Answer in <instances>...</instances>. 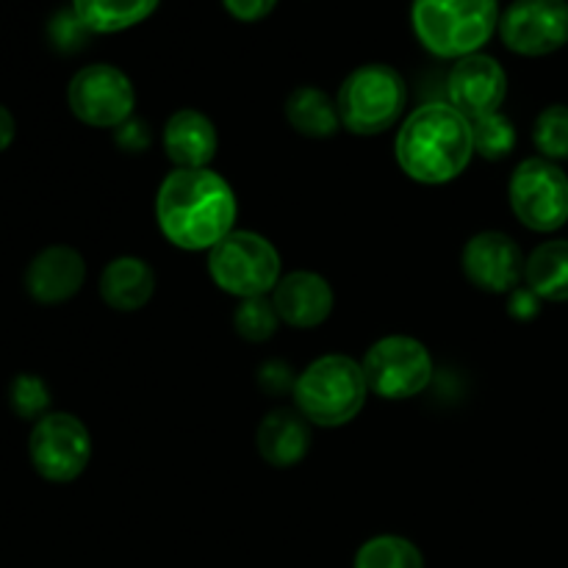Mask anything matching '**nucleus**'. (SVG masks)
I'll return each mask as SVG.
<instances>
[{
  "label": "nucleus",
  "mask_w": 568,
  "mask_h": 568,
  "mask_svg": "<svg viewBox=\"0 0 568 568\" xmlns=\"http://www.w3.org/2000/svg\"><path fill=\"white\" fill-rule=\"evenodd\" d=\"M161 233L181 250H211L233 231L236 197L214 170H175L155 197Z\"/></svg>",
  "instance_id": "f257e3e1"
},
{
  "label": "nucleus",
  "mask_w": 568,
  "mask_h": 568,
  "mask_svg": "<svg viewBox=\"0 0 568 568\" xmlns=\"http://www.w3.org/2000/svg\"><path fill=\"white\" fill-rule=\"evenodd\" d=\"M397 161L419 183H449L469 166L475 155L469 116L449 103H425L403 122L397 133Z\"/></svg>",
  "instance_id": "f03ea898"
},
{
  "label": "nucleus",
  "mask_w": 568,
  "mask_h": 568,
  "mask_svg": "<svg viewBox=\"0 0 568 568\" xmlns=\"http://www.w3.org/2000/svg\"><path fill=\"white\" fill-rule=\"evenodd\" d=\"M499 0H414L410 26L422 48L438 59L480 53L499 28Z\"/></svg>",
  "instance_id": "7ed1b4c3"
},
{
  "label": "nucleus",
  "mask_w": 568,
  "mask_h": 568,
  "mask_svg": "<svg viewBox=\"0 0 568 568\" xmlns=\"http://www.w3.org/2000/svg\"><path fill=\"white\" fill-rule=\"evenodd\" d=\"M364 366L347 355H322L294 381L297 410L320 427H342L361 414L366 403Z\"/></svg>",
  "instance_id": "20e7f679"
},
{
  "label": "nucleus",
  "mask_w": 568,
  "mask_h": 568,
  "mask_svg": "<svg viewBox=\"0 0 568 568\" xmlns=\"http://www.w3.org/2000/svg\"><path fill=\"white\" fill-rule=\"evenodd\" d=\"M408 103L405 78L392 64H361L338 87V116L347 131L375 136L388 131Z\"/></svg>",
  "instance_id": "39448f33"
},
{
  "label": "nucleus",
  "mask_w": 568,
  "mask_h": 568,
  "mask_svg": "<svg viewBox=\"0 0 568 568\" xmlns=\"http://www.w3.org/2000/svg\"><path fill=\"white\" fill-rule=\"evenodd\" d=\"M209 272L233 297H266L281 283V255L258 233L231 231L209 250Z\"/></svg>",
  "instance_id": "423d86ee"
},
{
  "label": "nucleus",
  "mask_w": 568,
  "mask_h": 568,
  "mask_svg": "<svg viewBox=\"0 0 568 568\" xmlns=\"http://www.w3.org/2000/svg\"><path fill=\"white\" fill-rule=\"evenodd\" d=\"M510 209L521 225L552 233L568 222V175L549 159H525L510 175Z\"/></svg>",
  "instance_id": "0eeeda50"
},
{
  "label": "nucleus",
  "mask_w": 568,
  "mask_h": 568,
  "mask_svg": "<svg viewBox=\"0 0 568 568\" xmlns=\"http://www.w3.org/2000/svg\"><path fill=\"white\" fill-rule=\"evenodd\" d=\"M33 471L48 483H72L92 460V436L72 414H44L28 436Z\"/></svg>",
  "instance_id": "6e6552de"
},
{
  "label": "nucleus",
  "mask_w": 568,
  "mask_h": 568,
  "mask_svg": "<svg viewBox=\"0 0 568 568\" xmlns=\"http://www.w3.org/2000/svg\"><path fill=\"white\" fill-rule=\"evenodd\" d=\"M366 386L383 399H410L433 381V358L422 342L410 336H386L375 342L361 361Z\"/></svg>",
  "instance_id": "1a4fd4ad"
},
{
  "label": "nucleus",
  "mask_w": 568,
  "mask_h": 568,
  "mask_svg": "<svg viewBox=\"0 0 568 568\" xmlns=\"http://www.w3.org/2000/svg\"><path fill=\"white\" fill-rule=\"evenodd\" d=\"M70 111L92 128H120L136 109V89L131 78L114 64H87L72 75L67 87Z\"/></svg>",
  "instance_id": "9d476101"
},
{
  "label": "nucleus",
  "mask_w": 568,
  "mask_h": 568,
  "mask_svg": "<svg viewBox=\"0 0 568 568\" xmlns=\"http://www.w3.org/2000/svg\"><path fill=\"white\" fill-rule=\"evenodd\" d=\"M497 31L516 55L558 53L568 44V0H514L499 14Z\"/></svg>",
  "instance_id": "9b49d317"
},
{
  "label": "nucleus",
  "mask_w": 568,
  "mask_h": 568,
  "mask_svg": "<svg viewBox=\"0 0 568 568\" xmlns=\"http://www.w3.org/2000/svg\"><path fill=\"white\" fill-rule=\"evenodd\" d=\"M464 264L466 277L475 283L483 292L508 294L516 292V286L525 277V255H521L519 244L499 231H483L471 236L464 247Z\"/></svg>",
  "instance_id": "f8f14e48"
},
{
  "label": "nucleus",
  "mask_w": 568,
  "mask_h": 568,
  "mask_svg": "<svg viewBox=\"0 0 568 568\" xmlns=\"http://www.w3.org/2000/svg\"><path fill=\"white\" fill-rule=\"evenodd\" d=\"M449 105L475 120L499 111L508 94V75L494 55L471 53L458 59L447 75Z\"/></svg>",
  "instance_id": "ddd939ff"
},
{
  "label": "nucleus",
  "mask_w": 568,
  "mask_h": 568,
  "mask_svg": "<svg viewBox=\"0 0 568 568\" xmlns=\"http://www.w3.org/2000/svg\"><path fill=\"white\" fill-rule=\"evenodd\" d=\"M87 281L83 255L70 244H50L26 266V292L39 305H61L75 297Z\"/></svg>",
  "instance_id": "4468645a"
},
{
  "label": "nucleus",
  "mask_w": 568,
  "mask_h": 568,
  "mask_svg": "<svg viewBox=\"0 0 568 568\" xmlns=\"http://www.w3.org/2000/svg\"><path fill=\"white\" fill-rule=\"evenodd\" d=\"M272 303H275L281 322L308 331V327L322 325L333 314V288L316 272L297 270L281 277L272 292Z\"/></svg>",
  "instance_id": "2eb2a0df"
},
{
  "label": "nucleus",
  "mask_w": 568,
  "mask_h": 568,
  "mask_svg": "<svg viewBox=\"0 0 568 568\" xmlns=\"http://www.w3.org/2000/svg\"><path fill=\"white\" fill-rule=\"evenodd\" d=\"M220 139L216 128L203 111L181 109L166 120L164 125V150L166 159L178 170H209L214 161Z\"/></svg>",
  "instance_id": "dca6fc26"
},
{
  "label": "nucleus",
  "mask_w": 568,
  "mask_h": 568,
  "mask_svg": "<svg viewBox=\"0 0 568 568\" xmlns=\"http://www.w3.org/2000/svg\"><path fill=\"white\" fill-rule=\"evenodd\" d=\"M255 447L261 458L275 469L297 466L311 449L308 419L292 408L270 410L255 430Z\"/></svg>",
  "instance_id": "f3484780"
},
{
  "label": "nucleus",
  "mask_w": 568,
  "mask_h": 568,
  "mask_svg": "<svg viewBox=\"0 0 568 568\" xmlns=\"http://www.w3.org/2000/svg\"><path fill=\"white\" fill-rule=\"evenodd\" d=\"M155 292L153 266L136 255H120L100 275V297L114 311H139Z\"/></svg>",
  "instance_id": "a211bd4d"
},
{
  "label": "nucleus",
  "mask_w": 568,
  "mask_h": 568,
  "mask_svg": "<svg viewBox=\"0 0 568 568\" xmlns=\"http://www.w3.org/2000/svg\"><path fill=\"white\" fill-rule=\"evenodd\" d=\"M525 281L538 300L568 303V239L538 244L525 264Z\"/></svg>",
  "instance_id": "6ab92c4d"
},
{
  "label": "nucleus",
  "mask_w": 568,
  "mask_h": 568,
  "mask_svg": "<svg viewBox=\"0 0 568 568\" xmlns=\"http://www.w3.org/2000/svg\"><path fill=\"white\" fill-rule=\"evenodd\" d=\"M161 0H70L78 20L92 33H120L148 20Z\"/></svg>",
  "instance_id": "aec40b11"
},
{
  "label": "nucleus",
  "mask_w": 568,
  "mask_h": 568,
  "mask_svg": "<svg viewBox=\"0 0 568 568\" xmlns=\"http://www.w3.org/2000/svg\"><path fill=\"white\" fill-rule=\"evenodd\" d=\"M286 120L308 139H327L338 131V105L320 87H297L286 98Z\"/></svg>",
  "instance_id": "412c9836"
},
{
  "label": "nucleus",
  "mask_w": 568,
  "mask_h": 568,
  "mask_svg": "<svg viewBox=\"0 0 568 568\" xmlns=\"http://www.w3.org/2000/svg\"><path fill=\"white\" fill-rule=\"evenodd\" d=\"M353 568H425V555L403 536H375L355 552Z\"/></svg>",
  "instance_id": "4be33fe9"
},
{
  "label": "nucleus",
  "mask_w": 568,
  "mask_h": 568,
  "mask_svg": "<svg viewBox=\"0 0 568 568\" xmlns=\"http://www.w3.org/2000/svg\"><path fill=\"white\" fill-rule=\"evenodd\" d=\"M471 122V136H475V153H480L483 159L499 161L505 155L514 153L516 148V128L508 116H503L499 111L486 116H475Z\"/></svg>",
  "instance_id": "5701e85b"
},
{
  "label": "nucleus",
  "mask_w": 568,
  "mask_h": 568,
  "mask_svg": "<svg viewBox=\"0 0 568 568\" xmlns=\"http://www.w3.org/2000/svg\"><path fill=\"white\" fill-rule=\"evenodd\" d=\"M532 142H536L541 159L566 161L568 159V105L555 103L538 114L532 125Z\"/></svg>",
  "instance_id": "b1692460"
},
{
  "label": "nucleus",
  "mask_w": 568,
  "mask_h": 568,
  "mask_svg": "<svg viewBox=\"0 0 568 568\" xmlns=\"http://www.w3.org/2000/svg\"><path fill=\"white\" fill-rule=\"evenodd\" d=\"M277 325H281V316H277L275 303L266 297L242 300V305L233 314V327L247 342H266V338L275 336Z\"/></svg>",
  "instance_id": "393cba45"
},
{
  "label": "nucleus",
  "mask_w": 568,
  "mask_h": 568,
  "mask_svg": "<svg viewBox=\"0 0 568 568\" xmlns=\"http://www.w3.org/2000/svg\"><path fill=\"white\" fill-rule=\"evenodd\" d=\"M9 405L20 419L39 422L44 414H50V388L48 383L31 372H20L9 386Z\"/></svg>",
  "instance_id": "a878e982"
},
{
  "label": "nucleus",
  "mask_w": 568,
  "mask_h": 568,
  "mask_svg": "<svg viewBox=\"0 0 568 568\" xmlns=\"http://www.w3.org/2000/svg\"><path fill=\"white\" fill-rule=\"evenodd\" d=\"M92 31L78 20V14L72 11V6L55 11L48 22V39L59 53H78L83 44L89 42Z\"/></svg>",
  "instance_id": "bb28decb"
},
{
  "label": "nucleus",
  "mask_w": 568,
  "mask_h": 568,
  "mask_svg": "<svg viewBox=\"0 0 568 568\" xmlns=\"http://www.w3.org/2000/svg\"><path fill=\"white\" fill-rule=\"evenodd\" d=\"M227 14L239 22H258L275 11L277 0H222Z\"/></svg>",
  "instance_id": "cd10ccee"
},
{
  "label": "nucleus",
  "mask_w": 568,
  "mask_h": 568,
  "mask_svg": "<svg viewBox=\"0 0 568 568\" xmlns=\"http://www.w3.org/2000/svg\"><path fill=\"white\" fill-rule=\"evenodd\" d=\"M116 144H120L125 153H142L150 144L148 125H144L142 120H136V116H131V120L122 122V125L116 128Z\"/></svg>",
  "instance_id": "c85d7f7f"
},
{
  "label": "nucleus",
  "mask_w": 568,
  "mask_h": 568,
  "mask_svg": "<svg viewBox=\"0 0 568 568\" xmlns=\"http://www.w3.org/2000/svg\"><path fill=\"white\" fill-rule=\"evenodd\" d=\"M14 136H17L14 114H11V111L0 103V153H6V150L14 144Z\"/></svg>",
  "instance_id": "c756f323"
},
{
  "label": "nucleus",
  "mask_w": 568,
  "mask_h": 568,
  "mask_svg": "<svg viewBox=\"0 0 568 568\" xmlns=\"http://www.w3.org/2000/svg\"><path fill=\"white\" fill-rule=\"evenodd\" d=\"M514 311L516 316H536L538 314V297L536 294L527 288V292H521V288H516L514 292Z\"/></svg>",
  "instance_id": "7c9ffc66"
}]
</instances>
